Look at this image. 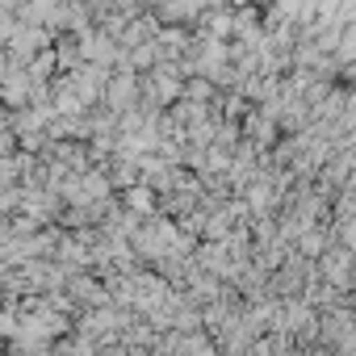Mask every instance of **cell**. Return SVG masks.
Segmentation results:
<instances>
[]
</instances>
